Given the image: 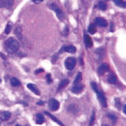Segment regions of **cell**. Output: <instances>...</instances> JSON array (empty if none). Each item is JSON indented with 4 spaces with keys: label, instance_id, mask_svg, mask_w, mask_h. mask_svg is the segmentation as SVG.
Masks as SVG:
<instances>
[{
    "label": "cell",
    "instance_id": "cell-14",
    "mask_svg": "<svg viewBox=\"0 0 126 126\" xmlns=\"http://www.w3.org/2000/svg\"><path fill=\"white\" fill-rule=\"evenodd\" d=\"M45 114H46L47 115H48V116L50 117V118L51 119V120H52L53 121H55V122L57 123V124H58V125H61V126H64V125H63V124H62V122H61V121H60L59 120H57V119L56 118L55 116H53L52 114H50V113H49V112H47V111H46V112H45Z\"/></svg>",
    "mask_w": 126,
    "mask_h": 126
},
{
    "label": "cell",
    "instance_id": "cell-8",
    "mask_svg": "<svg viewBox=\"0 0 126 126\" xmlns=\"http://www.w3.org/2000/svg\"><path fill=\"white\" fill-rule=\"evenodd\" d=\"M64 51H66V52L69 53H75L76 51V48L74 46H67V47H63L61 51H59L60 53H62Z\"/></svg>",
    "mask_w": 126,
    "mask_h": 126
},
{
    "label": "cell",
    "instance_id": "cell-24",
    "mask_svg": "<svg viewBox=\"0 0 126 126\" xmlns=\"http://www.w3.org/2000/svg\"><path fill=\"white\" fill-rule=\"evenodd\" d=\"M94 121V112L93 111V113H92L91 119V121H90V126H93Z\"/></svg>",
    "mask_w": 126,
    "mask_h": 126
},
{
    "label": "cell",
    "instance_id": "cell-3",
    "mask_svg": "<svg viewBox=\"0 0 126 126\" xmlns=\"http://www.w3.org/2000/svg\"><path fill=\"white\" fill-rule=\"evenodd\" d=\"M49 7H50V8L51 10L55 11L56 13H57V17L61 20V21H63V20H64V13H63L62 10L61 9V8L57 5V4H56V3H51Z\"/></svg>",
    "mask_w": 126,
    "mask_h": 126
},
{
    "label": "cell",
    "instance_id": "cell-10",
    "mask_svg": "<svg viewBox=\"0 0 126 126\" xmlns=\"http://www.w3.org/2000/svg\"><path fill=\"white\" fill-rule=\"evenodd\" d=\"M84 40H85V47H87V48H91V47H92V45H93V42H92V40L91 37H90L89 35H85L84 37Z\"/></svg>",
    "mask_w": 126,
    "mask_h": 126
},
{
    "label": "cell",
    "instance_id": "cell-33",
    "mask_svg": "<svg viewBox=\"0 0 126 126\" xmlns=\"http://www.w3.org/2000/svg\"><path fill=\"white\" fill-rule=\"evenodd\" d=\"M107 1H108V0H107Z\"/></svg>",
    "mask_w": 126,
    "mask_h": 126
},
{
    "label": "cell",
    "instance_id": "cell-19",
    "mask_svg": "<svg viewBox=\"0 0 126 126\" xmlns=\"http://www.w3.org/2000/svg\"><path fill=\"white\" fill-rule=\"evenodd\" d=\"M20 84H21V83H20V81L17 78L13 77L11 79V85H12L13 86H18V85H20Z\"/></svg>",
    "mask_w": 126,
    "mask_h": 126
},
{
    "label": "cell",
    "instance_id": "cell-4",
    "mask_svg": "<svg viewBox=\"0 0 126 126\" xmlns=\"http://www.w3.org/2000/svg\"><path fill=\"white\" fill-rule=\"evenodd\" d=\"M76 64V61L74 57H68L65 61V66H66V69L69 70V71H71V70L75 68Z\"/></svg>",
    "mask_w": 126,
    "mask_h": 126
},
{
    "label": "cell",
    "instance_id": "cell-28",
    "mask_svg": "<svg viewBox=\"0 0 126 126\" xmlns=\"http://www.w3.org/2000/svg\"><path fill=\"white\" fill-rule=\"evenodd\" d=\"M3 2H2V0H0V8H3Z\"/></svg>",
    "mask_w": 126,
    "mask_h": 126
},
{
    "label": "cell",
    "instance_id": "cell-29",
    "mask_svg": "<svg viewBox=\"0 0 126 126\" xmlns=\"http://www.w3.org/2000/svg\"><path fill=\"white\" fill-rule=\"evenodd\" d=\"M124 113H125V114H126V105H125V106H124Z\"/></svg>",
    "mask_w": 126,
    "mask_h": 126
},
{
    "label": "cell",
    "instance_id": "cell-21",
    "mask_svg": "<svg viewBox=\"0 0 126 126\" xmlns=\"http://www.w3.org/2000/svg\"><path fill=\"white\" fill-rule=\"evenodd\" d=\"M68 84H69V80H63L60 83L59 86H58V89L61 90V89L64 88V87H66Z\"/></svg>",
    "mask_w": 126,
    "mask_h": 126
},
{
    "label": "cell",
    "instance_id": "cell-15",
    "mask_svg": "<svg viewBox=\"0 0 126 126\" xmlns=\"http://www.w3.org/2000/svg\"><path fill=\"white\" fill-rule=\"evenodd\" d=\"M11 116V114L9 112H3V113L0 114V119H1L2 120H8V119L10 118Z\"/></svg>",
    "mask_w": 126,
    "mask_h": 126
},
{
    "label": "cell",
    "instance_id": "cell-6",
    "mask_svg": "<svg viewBox=\"0 0 126 126\" xmlns=\"http://www.w3.org/2000/svg\"><path fill=\"white\" fill-rule=\"evenodd\" d=\"M109 65L106 63H102L101 65H100V66L97 69V72L100 76H103L106 71H109Z\"/></svg>",
    "mask_w": 126,
    "mask_h": 126
},
{
    "label": "cell",
    "instance_id": "cell-17",
    "mask_svg": "<svg viewBox=\"0 0 126 126\" xmlns=\"http://www.w3.org/2000/svg\"><path fill=\"white\" fill-rule=\"evenodd\" d=\"M114 2L117 6L121 7V8H126V2H124L123 0H114Z\"/></svg>",
    "mask_w": 126,
    "mask_h": 126
},
{
    "label": "cell",
    "instance_id": "cell-23",
    "mask_svg": "<svg viewBox=\"0 0 126 126\" xmlns=\"http://www.w3.org/2000/svg\"><path fill=\"white\" fill-rule=\"evenodd\" d=\"M98 7H99V8L101 10L106 9V4H105V3H103V2H100V3H98Z\"/></svg>",
    "mask_w": 126,
    "mask_h": 126
},
{
    "label": "cell",
    "instance_id": "cell-13",
    "mask_svg": "<svg viewBox=\"0 0 126 126\" xmlns=\"http://www.w3.org/2000/svg\"><path fill=\"white\" fill-rule=\"evenodd\" d=\"M45 121V119L44 117L42 116V114H37V115H36V123L37 124V125H42V124H43Z\"/></svg>",
    "mask_w": 126,
    "mask_h": 126
},
{
    "label": "cell",
    "instance_id": "cell-30",
    "mask_svg": "<svg viewBox=\"0 0 126 126\" xmlns=\"http://www.w3.org/2000/svg\"><path fill=\"white\" fill-rule=\"evenodd\" d=\"M37 105H43V102H42V101H39V102L37 103Z\"/></svg>",
    "mask_w": 126,
    "mask_h": 126
},
{
    "label": "cell",
    "instance_id": "cell-22",
    "mask_svg": "<svg viewBox=\"0 0 126 126\" xmlns=\"http://www.w3.org/2000/svg\"><path fill=\"white\" fill-rule=\"evenodd\" d=\"M11 30H12V25H11V23L9 22V23H8V25H7L4 32H5V34H9Z\"/></svg>",
    "mask_w": 126,
    "mask_h": 126
},
{
    "label": "cell",
    "instance_id": "cell-9",
    "mask_svg": "<svg viewBox=\"0 0 126 126\" xmlns=\"http://www.w3.org/2000/svg\"><path fill=\"white\" fill-rule=\"evenodd\" d=\"M83 89H84V86L82 85L77 84V85H74V86L71 88V91L75 94H79L80 92H82Z\"/></svg>",
    "mask_w": 126,
    "mask_h": 126
},
{
    "label": "cell",
    "instance_id": "cell-31",
    "mask_svg": "<svg viewBox=\"0 0 126 126\" xmlns=\"http://www.w3.org/2000/svg\"><path fill=\"white\" fill-rule=\"evenodd\" d=\"M16 126H21V125H16Z\"/></svg>",
    "mask_w": 126,
    "mask_h": 126
},
{
    "label": "cell",
    "instance_id": "cell-12",
    "mask_svg": "<svg viewBox=\"0 0 126 126\" xmlns=\"http://www.w3.org/2000/svg\"><path fill=\"white\" fill-rule=\"evenodd\" d=\"M108 82L110 84H116L117 82V77L115 76V75L113 73H110L109 76H108Z\"/></svg>",
    "mask_w": 126,
    "mask_h": 126
},
{
    "label": "cell",
    "instance_id": "cell-16",
    "mask_svg": "<svg viewBox=\"0 0 126 126\" xmlns=\"http://www.w3.org/2000/svg\"><path fill=\"white\" fill-rule=\"evenodd\" d=\"M82 80V73L81 72H79L77 75H76V77L74 80V85H77L80 84V82Z\"/></svg>",
    "mask_w": 126,
    "mask_h": 126
},
{
    "label": "cell",
    "instance_id": "cell-18",
    "mask_svg": "<svg viewBox=\"0 0 126 126\" xmlns=\"http://www.w3.org/2000/svg\"><path fill=\"white\" fill-rule=\"evenodd\" d=\"M13 1H14V0H2V2H3V6L6 7V8H10V7L13 5Z\"/></svg>",
    "mask_w": 126,
    "mask_h": 126
},
{
    "label": "cell",
    "instance_id": "cell-25",
    "mask_svg": "<svg viewBox=\"0 0 126 126\" xmlns=\"http://www.w3.org/2000/svg\"><path fill=\"white\" fill-rule=\"evenodd\" d=\"M46 79H47V82L48 83V84H51V75H50V74H47V75L46 76Z\"/></svg>",
    "mask_w": 126,
    "mask_h": 126
},
{
    "label": "cell",
    "instance_id": "cell-1",
    "mask_svg": "<svg viewBox=\"0 0 126 126\" xmlns=\"http://www.w3.org/2000/svg\"><path fill=\"white\" fill-rule=\"evenodd\" d=\"M5 48L9 53H15L19 49V43L14 38L10 37L5 42Z\"/></svg>",
    "mask_w": 126,
    "mask_h": 126
},
{
    "label": "cell",
    "instance_id": "cell-11",
    "mask_svg": "<svg viewBox=\"0 0 126 126\" xmlns=\"http://www.w3.org/2000/svg\"><path fill=\"white\" fill-rule=\"evenodd\" d=\"M28 88L31 91H32L33 93L36 94H37V95H39L40 94V91H39V90H38V88L37 87V85H33V84H28Z\"/></svg>",
    "mask_w": 126,
    "mask_h": 126
},
{
    "label": "cell",
    "instance_id": "cell-2",
    "mask_svg": "<svg viewBox=\"0 0 126 126\" xmlns=\"http://www.w3.org/2000/svg\"><path fill=\"white\" fill-rule=\"evenodd\" d=\"M92 88L94 91H95V93L97 94V97H98V100H100V104L102 105L103 107L106 108L107 107V101H106V98H105V95L104 94V92H103L97 86V85L95 84L94 82H91V83Z\"/></svg>",
    "mask_w": 126,
    "mask_h": 126
},
{
    "label": "cell",
    "instance_id": "cell-20",
    "mask_svg": "<svg viewBox=\"0 0 126 126\" xmlns=\"http://www.w3.org/2000/svg\"><path fill=\"white\" fill-rule=\"evenodd\" d=\"M88 32L91 34H94V33L96 32V28H95V26H94V24H91V25L89 26Z\"/></svg>",
    "mask_w": 126,
    "mask_h": 126
},
{
    "label": "cell",
    "instance_id": "cell-32",
    "mask_svg": "<svg viewBox=\"0 0 126 126\" xmlns=\"http://www.w3.org/2000/svg\"><path fill=\"white\" fill-rule=\"evenodd\" d=\"M0 82H1V80H0Z\"/></svg>",
    "mask_w": 126,
    "mask_h": 126
},
{
    "label": "cell",
    "instance_id": "cell-27",
    "mask_svg": "<svg viewBox=\"0 0 126 126\" xmlns=\"http://www.w3.org/2000/svg\"><path fill=\"white\" fill-rule=\"evenodd\" d=\"M42 1H43V0H32V2H33V3H40Z\"/></svg>",
    "mask_w": 126,
    "mask_h": 126
},
{
    "label": "cell",
    "instance_id": "cell-5",
    "mask_svg": "<svg viewBox=\"0 0 126 126\" xmlns=\"http://www.w3.org/2000/svg\"><path fill=\"white\" fill-rule=\"evenodd\" d=\"M48 104H49V107H50V109L51 110H53V111H57L60 107V103L58 102L56 99H50V100H49Z\"/></svg>",
    "mask_w": 126,
    "mask_h": 126
},
{
    "label": "cell",
    "instance_id": "cell-26",
    "mask_svg": "<svg viewBox=\"0 0 126 126\" xmlns=\"http://www.w3.org/2000/svg\"><path fill=\"white\" fill-rule=\"evenodd\" d=\"M41 72H43V69H38L37 71H36V74H38V73H41Z\"/></svg>",
    "mask_w": 126,
    "mask_h": 126
},
{
    "label": "cell",
    "instance_id": "cell-7",
    "mask_svg": "<svg viewBox=\"0 0 126 126\" xmlns=\"http://www.w3.org/2000/svg\"><path fill=\"white\" fill-rule=\"evenodd\" d=\"M94 23H95L96 25L101 27V28H105V27L107 26L106 20L102 18V17H96V18L94 19Z\"/></svg>",
    "mask_w": 126,
    "mask_h": 126
}]
</instances>
